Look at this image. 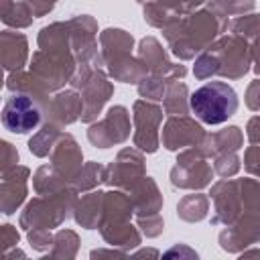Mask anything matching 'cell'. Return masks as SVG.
<instances>
[{"label":"cell","instance_id":"6da1fadb","mask_svg":"<svg viewBox=\"0 0 260 260\" xmlns=\"http://www.w3.org/2000/svg\"><path fill=\"white\" fill-rule=\"evenodd\" d=\"M193 114L205 124H221L238 110V93L225 81H209L189 98Z\"/></svg>","mask_w":260,"mask_h":260},{"label":"cell","instance_id":"7a4b0ae2","mask_svg":"<svg viewBox=\"0 0 260 260\" xmlns=\"http://www.w3.org/2000/svg\"><path fill=\"white\" fill-rule=\"evenodd\" d=\"M39 120H41V114L32 104V100L26 95H12L2 110V124L6 130L14 134L30 132L32 128L39 126Z\"/></svg>","mask_w":260,"mask_h":260}]
</instances>
